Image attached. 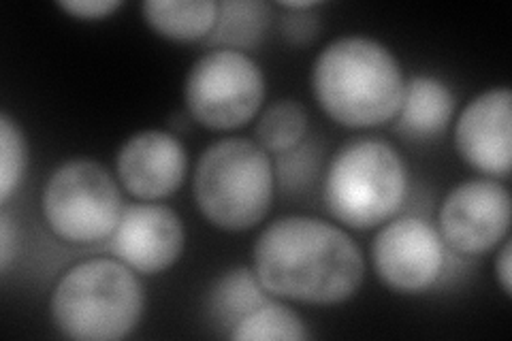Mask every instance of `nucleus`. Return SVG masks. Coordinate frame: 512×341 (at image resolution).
<instances>
[{
  "mask_svg": "<svg viewBox=\"0 0 512 341\" xmlns=\"http://www.w3.org/2000/svg\"><path fill=\"white\" fill-rule=\"evenodd\" d=\"M50 307L64 337L118 341L137 329L146 310V292L137 273L118 258H92L62 275Z\"/></svg>",
  "mask_w": 512,
  "mask_h": 341,
  "instance_id": "nucleus-3",
  "label": "nucleus"
},
{
  "mask_svg": "<svg viewBox=\"0 0 512 341\" xmlns=\"http://www.w3.org/2000/svg\"><path fill=\"white\" fill-rule=\"evenodd\" d=\"M455 148L487 177H508L512 167V94L493 88L472 99L455 122Z\"/></svg>",
  "mask_w": 512,
  "mask_h": 341,
  "instance_id": "nucleus-11",
  "label": "nucleus"
},
{
  "mask_svg": "<svg viewBox=\"0 0 512 341\" xmlns=\"http://www.w3.org/2000/svg\"><path fill=\"white\" fill-rule=\"evenodd\" d=\"M271 22V9L263 0H222L218 20L205 45L212 50L248 52L259 47Z\"/></svg>",
  "mask_w": 512,
  "mask_h": 341,
  "instance_id": "nucleus-15",
  "label": "nucleus"
},
{
  "mask_svg": "<svg viewBox=\"0 0 512 341\" xmlns=\"http://www.w3.org/2000/svg\"><path fill=\"white\" fill-rule=\"evenodd\" d=\"M280 32L293 45L310 43L318 32V15L312 11H286L280 20Z\"/></svg>",
  "mask_w": 512,
  "mask_h": 341,
  "instance_id": "nucleus-20",
  "label": "nucleus"
},
{
  "mask_svg": "<svg viewBox=\"0 0 512 341\" xmlns=\"http://www.w3.org/2000/svg\"><path fill=\"white\" fill-rule=\"evenodd\" d=\"M444 248L438 229L427 220L404 216L382 224L372 243V261L384 286L419 295L442 278Z\"/></svg>",
  "mask_w": 512,
  "mask_h": 341,
  "instance_id": "nucleus-9",
  "label": "nucleus"
},
{
  "mask_svg": "<svg viewBox=\"0 0 512 341\" xmlns=\"http://www.w3.org/2000/svg\"><path fill=\"white\" fill-rule=\"evenodd\" d=\"M267 301H271V295L256 278L254 269L235 267L214 282L207 307H210V316L218 327L229 329L231 333L235 324L259 310Z\"/></svg>",
  "mask_w": 512,
  "mask_h": 341,
  "instance_id": "nucleus-16",
  "label": "nucleus"
},
{
  "mask_svg": "<svg viewBox=\"0 0 512 341\" xmlns=\"http://www.w3.org/2000/svg\"><path fill=\"white\" fill-rule=\"evenodd\" d=\"M252 269L271 297L310 305L348 301L365 275L352 237L310 216H284L265 226L254 243Z\"/></svg>",
  "mask_w": 512,
  "mask_h": 341,
  "instance_id": "nucleus-1",
  "label": "nucleus"
},
{
  "mask_svg": "<svg viewBox=\"0 0 512 341\" xmlns=\"http://www.w3.org/2000/svg\"><path fill=\"white\" fill-rule=\"evenodd\" d=\"M41 211L56 237L90 246L116 231L124 203L118 182L101 162L73 158L47 177Z\"/></svg>",
  "mask_w": 512,
  "mask_h": 341,
  "instance_id": "nucleus-6",
  "label": "nucleus"
},
{
  "mask_svg": "<svg viewBox=\"0 0 512 341\" xmlns=\"http://www.w3.org/2000/svg\"><path fill=\"white\" fill-rule=\"evenodd\" d=\"M201 216L220 231H250L274 199V167L256 141L229 137L207 148L192 177Z\"/></svg>",
  "mask_w": 512,
  "mask_h": 341,
  "instance_id": "nucleus-5",
  "label": "nucleus"
},
{
  "mask_svg": "<svg viewBox=\"0 0 512 341\" xmlns=\"http://www.w3.org/2000/svg\"><path fill=\"white\" fill-rule=\"evenodd\" d=\"M229 337L233 341H306L310 339V331L291 307L267 301L235 324Z\"/></svg>",
  "mask_w": 512,
  "mask_h": 341,
  "instance_id": "nucleus-17",
  "label": "nucleus"
},
{
  "mask_svg": "<svg viewBox=\"0 0 512 341\" xmlns=\"http://www.w3.org/2000/svg\"><path fill=\"white\" fill-rule=\"evenodd\" d=\"M455 113V94L442 79L414 75L406 81L402 105L395 116V131L410 141L440 137Z\"/></svg>",
  "mask_w": 512,
  "mask_h": 341,
  "instance_id": "nucleus-13",
  "label": "nucleus"
},
{
  "mask_svg": "<svg viewBox=\"0 0 512 341\" xmlns=\"http://www.w3.org/2000/svg\"><path fill=\"white\" fill-rule=\"evenodd\" d=\"M495 275H498V282L504 290V295L510 297L512 295V246L508 239L502 241L498 258H495Z\"/></svg>",
  "mask_w": 512,
  "mask_h": 341,
  "instance_id": "nucleus-23",
  "label": "nucleus"
},
{
  "mask_svg": "<svg viewBox=\"0 0 512 341\" xmlns=\"http://www.w3.org/2000/svg\"><path fill=\"white\" fill-rule=\"evenodd\" d=\"M28 167V145L20 124L7 111L0 113V203L20 190Z\"/></svg>",
  "mask_w": 512,
  "mask_h": 341,
  "instance_id": "nucleus-19",
  "label": "nucleus"
},
{
  "mask_svg": "<svg viewBox=\"0 0 512 341\" xmlns=\"http://www.w3.org/2000/svg\"><path fill=\"white\" fill-rule=\"evenodd\" d=\"M278 7L284 11H312L318 7V3H314V0H282Z\"/></svg>",
  "mask_w": 512,
  "mask_h": 341,
  "instance_id": "nucleus-24",
  "label": "nucleus"
},
{
  "mask_svg": "<svg viewBox=\"0 0 512 341\" xmlns=\"http://www.w3.org/2000/svg\"><path fill=\"white\" fill-rule=\"evenodd\" d=\"M408 173L399 152L382 139H352L335 152L325 171L323 201L333 220L370 231L402 209Z\"/></svg>",
  "mask_w": 512,
  "mask_h": 341,
  "instance_id": "nucleus-4",
  "label": "nucleus"
},
{
  "mask_svg": "<svg viewBox=\"0 0 512 341\" xmlns=\"http://www.w3.org/2000/svg\"><path fill=\"white\" fill-rule=\"evenodd\" d=\"M141 11L154 32L175 43L205 41L218 20L214 0H148Z\"/></svg>",
  "mask_w": 512,
  "mask_h": 341,
  "instance_id": "nucleus-14",
  "label": "nucleus"
},
{
  "mask_svg": "<svg viewBox=\"0 0 512 341\" xmlns=\"http://www.w3.org/2000/svg\"><path fill=\"white\" fill-rule=\"evenodd\" d=\"M20 252V231L18 224L9 216V211L3 209L0 214V271L7 273Z\"/></svg>",
  "mask_w": 512,
  "mask_h": 341,
  "instance_id": "nucleus-22",
  "label": "nucleus"
},
{
  "mask_svg": "<svg viewBox=\"0 0 512 341\" xmlns=\"http://www.w3.org/2000/svg\"><path fill=\"white\" fill-rule=\"evenodd\" d=\"M265 90V75L248 54L210 50L186 75L184 103L197 124L210 131H235L261 111Z\"/></svg>",
  "mask_w": 512,
  "mask_h": 341,
  "instance_id": "nucleus-7",
  "label": "nucleus"
},
{
  "mask_svg": "<svg viewBox=\"0 0 512 341\" xmlns=\"http://www.w3.org/2000/svg\"><path fill=\"white\" fill-rule=\"evenodd\" d=\"M308 113L297 101L284 99L269 105L256 124V139L265 152L286 154L306 141Z\"/></svg>",
  "mask_w": 512,
  "mask_h": 341,
  "instance_id": "nucleus-18",
  "label": "nucleus"
},
{
  "mask_svg": "<svg viewBox=\"0 0 512 341\" xmlns=\"http://www.w3.org/2000/svg\"><path fill=\"white\" fill-rule=\"evenodd\" d=\"M186 233L180 216L165 205L143 201L124 207L109 250L135 273L156 275L180 261Z\"/></svg>",
  "mask_w": 512,
  "mask_h": 341,
  "instance_id": "nucleus-10",
  "label": "nucleus"
},
{
  "mask_svg": "<svg viewBox=\"0 0 512 341\" xmlns=\"http://www.w3.org/2000/svg\"><path fill=\"white\" fill-rule=\"evenodd\" d=\"M58 7L73 15L77 20H105L111 13H116L122 3L120 0H60Z\"/></svg>",
  "mask_w": 512,
  "mask_h": 341,
  "instance_id": "nucleus-21",
  "label": "nucleus"
},
{
  "mask_svg": "<svg viewBox=\"0 0 512 341\" xmlns=\"http://www.w3.org/2000/svg\"><path fill=\"white\" fill-rule=\"evenodd\" d=\"M404 86V71L395 54L361 35L333 39L312 67L318 107L346 128H374L395 120Z\"/></svg>",
  "mask_w": 512,
  "mask_h": 341,
  "instance_id": "nucleus-2",
  "label": "nucleus"
},
{
  "mask_svg": "<svg viewBox=\"0 0 512 341\" xmlns=\"http://www.w3.org/2000/svg\"><path fill=\"white\" fill-rule=\"evenodd\" d=\"M510 211V192L493 177L461 182L440 205L438 233L444 246L457 254H485L506 239Z\"/></svg>",
  "mask_w": 512,
  "mask_h": 341,
  "instance_id": "nucleus-8",
  "label": "nucleus"
},
{
  "mask_svg": "<svg viewBox=\"0 0 512 341\" xmlns=\"http://www.w3.org/2000/svg\"><path fill=\"white\" fill-rule=\"evenodd\" d=\"M186 171V148L167 131H139L128 137L116 154L118 182L139 201L171 197L182 188Z\"/></svg>",
  "mask_w": 512,
  "mask_h": 341,
  "instance_id": "nucleus-12",
  "label": "nucleus"
}]
</instances>
